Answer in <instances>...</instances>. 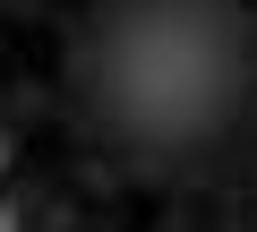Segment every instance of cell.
<instances>
[{
  "instance_id": "obj_1",
  "label": "cell",
  "mask_w": 257,
  "mask_h": 232,
  "mask_svg": "<svg viewBox=\"0 0 257 232\" xmlns=\"http://www.w3.org/2000/svg\"><path fill=\"white\" fill-rule=\"evenodd\" d=\"M0 232H35V198H26L9 172H0Z\"/></svg>"
}]
</instances>
